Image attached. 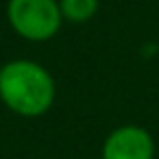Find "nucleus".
<instances>
[{
    "instance_id": "nucleus-1",
    "label": "nucleus",
    "mask_w": 159,
    "mask_h": 159,
    "mask_svg": "<svg viewBox=\"0 0 159 159\" xmlns=\"http://www.w3.org/2000/svg\"><path fill=\"white\" fill-rule=\"evenodd\" d=\"M57 96L52 74L37 61L13 59L0 68V100L22 118H39L50 111Z\"/></svg>"
},
{
    "instance_id": "nucleus-2",
    "label": "nucleus",
    "mask_w": 159,
    "mask_h": 159,
    "mask_svg": "<svg viewBox=\"0 0 159 159\" xmlns=\"http://www.w3.org/2000/svg\"><path fill=\"white\" fill-rule=\"evenodd\" d=\"M9 26L29 42L52 39L63 22L59 0H9L7 2Z\"/></svg>"
},
{
    "instance_id": "nucleus-3",
    "label": "nucleus",
    "mask_w": 159,
    "mask_h": 159,
    "mask_svg": "<svg viewBox=\"0 0 159 159\" xmlns=\"http://www.w3.org/2000/svg\"><path fill=\"white\" fill-rule=\"evenodd\" d=\"M100 159H155V139L139 124L116 126L102 142Z\"/></svg>"
},
{
    "instance_id": "nucleus-4",
    "label": "nucleus",
    "mask_w": 159,
    "mask_h": 159,
    "mask_svg": "<svg viewBox=\"0 0 159 159\" xmlns=\"http://www.w3.org/2000/svg\"><path fill=\"white\" fill-rule=\"evenodd\" d=\"M98 5H100L98 0H59L63 20L74 22V24L89 22L98 13Z\"/></svg>"
}]
</instances>
